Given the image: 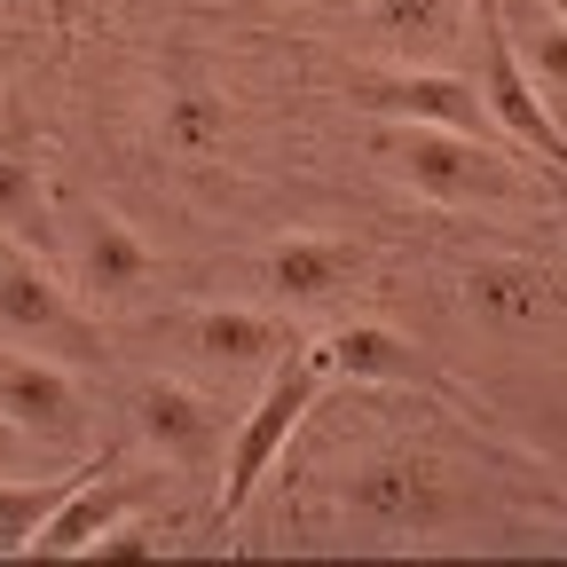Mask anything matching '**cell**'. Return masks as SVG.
<instances>
[{
  "label": "cell",
  "instance_id": "16",
  "mask_svg": "<svg viewBox=\"0 0 567 567\" xmlns=\"http://www.w3.org/2000/svg\"><path fill=\"white\" fill-rule=\"evenodd\" d=\"M189 339H197V354H213V363H276V354L300 347L268 308H205L189 323Z\"/></svg>",
  "mask_w": 567,
  "mask_h": 567
},
{
  "label": "cell",
  "instance_id": "3",
  "mask_svg": "<svg viewBox=\"0 0 567 567\" xmlns=\"http://www.w3.org/2000/svg\"><path fill=\"white\" fill-rule=\"evenodd\" d=\"M473 24H481V103H488L496 134L520 142V151H536V166H567V134H559V118L544 111L536 80L520 71L513 32H505V17H496V0H473Z\"/></svg>",
  "mask_w": 567,
  "mask_h": 567
},
{
  "label": "cell",
  "instance_id": "11",
  "mask_svg": "<svg viewBox=\"0 0 567 567\" xmlns=\"http://www.w3.org/2000/svg\"><path fill=\"white\" fill-rule=\"evenodd\" d=\"M465 308H473L488 331H528V323L551 308L544 268H536V260H513V252L473 260V268H465Z\"/></svg>",
  "mask_w": 567,
  "mask_h": 567
},
{
  "label": "cell",
  "instance_id": "18",
  "mask_svg": "<svg viewBox=\"0 0 567 567\" xmlns=\"http://www.w3.org/2000/svg\"><path fill=\"white\" fill-rule=\"evenodd\" d=\"M87 473H55V481H0V559L32 551V536L48 528V513L63 505Z\"/></svg>",
  "mask_w": 567,
  "mask_h": 567
},
{
  "label": "cell",
  "instance_id": "15",
  "mask_svg": "<svg viewBox=\"0 0 567 567\" xmlns=\"http://www.w3.org/2000/svg\"><path fill=\"white\" fill-rule=\"evenodd\" d=\"M316 347H323V371H331V379H354V386H402V379L417 371L410 339L386 331V323H347V331H331V339H316Z\"/></svg>",
  "mask_w": 567,
  "mask_h": 567
},
{
  "label": "cell",
  "instance_id": "6",
  "mask_svg": "<svg viewBox=\"0 0 567 567\" xmlns=\"http://www.w3.org/2000/svg\"><path fill=\"white\" fill-rule=\"evenodd\" d=\"M0 425L40 434V442H71L80 434V379L48 363V354L0 347Z\"/></svg>",
  "mask_w": 567,
  "mask_h": 567
},
{
  "label": "cell",
  "instance_id": "4",
  "mask_svg": "<svg viewBox=\"0 0 567 567\" xmlns=\"http://www.w3.org/2000/svg\"><path fill=\"white\" fill-rule=\"evenodd\" d=\"M339 505H347L354 528H371V536H425L450 513V481H442L434 457H371V465L347 473Z\"/></svg>",
  "mask_w": 567,
  "mask_h": 567
},
{
  "label": "cell",
  "instance_id": "10",
  "mask_svg": "<svg viewBox=\"0 0 567 567\" xmlns=\"http://www.w3.org/2000/svg\"><path fill=\"white\" fill-rule=\"evenodd\" d=\"M496 17H505L513 55H520L528 80H536L544 111H551L559 134H567V17L551 9V0H496Z\"/></svg>",
  "mask_w": 567,
  "mask_h": 567
},
{
  "label": "cell",
  "instance_id": "12",
  "mask_svg": "<svg viewBox=\"0 0 567 567\" xmlns=\"http://www.w3.org/2000/svg\"><path fill=\"white\" fill-rule=\"evenodd\" d=\"M126 513H134V488H126V481H80V488L48 513V528L32 536V551H40V559H87V544H95L111 520H126Z\"/></svg>",
  "mask_w": 567,
  "mask_h": 567
},
{
  "label": "cell",
  "instance_id": "1",
  "mask_svg": "<svg viewBox=\"0 0 567 567\" xmlns=\"http://www.w3.org/2000/svg\"><path fill=\"white\" fill-rule=\"evenodd\" d=\"M323 386H331V371H323V347H292V354H276L268 363V386H260V402L245 410V425L229 434V457H221V520H237L245 505H252V488L276 473V457H284V442L308 425V410L323 402Z\"/></svg>",
  "mask_w": 567,
  "mask_h": 567
},
{
  "label": "cell",
  "instance_id": "9",
  "mask_svg": "<svg viewBox=\"0 0 567 567\" xmlns=\"http://www.w3.org/2000/svg\"><path fill=\"white\" fill-rule=\"evenodd\" d=\"M363 17H371V32L394 63H442L465 40L473 0H371Z\"/></svg>",
  "mask_w": 567,
  "mask_h": 567
},
{
  "label": "cell",
  "instance_id": "21",
  "mask_svg": "<svg viewBox=\"0 0 567 567\" xmlns=\"http://www.w3.org/2000/svg\"><path fill=\"white\" fill-rule=\"evenodd\" d=\"M544 189H551V205H559V221H567V166H544Z\"/></svg>",
  "mask_w": 567,
  "mask_h": 567
},
{
  "label": "cell",
  "instance_id": "2",
  "mask_svg": "<svg viewBox=\"0 0 567 567\" xmlns=\"http://www.w3.org/2000/svg\"><path fill=\"white\" fill-rule=\"evenodd\" d=\"M394 174L425 197V205H520L528 182L513 174V158L496 151V134H465V126H394L386 134Z\"/></svg>",
  "mask_w": 567,
  "mask_h": 567
},
{
  "label": "cell",
  "instance_id": "17",
  "mask_svg": "<svg viewBox=\"0 0 567 567\" xmlns=\"http://www.w3.org/2000/svg\"><path fill=\"white\" fill-rule=\"evenodd\" d=\"M221 134H229V103L221 95H205V87H174L166 95V111H158V142L174 158H213L221 151Z\"/></svg>",
  "mask_w": 567,
  "mask_h": 567
},
{
  "label": "cell",
  "instance_id": "14",
  "mask_svg": "<svg viewBox=\"0 0 567 567\" xmlns=\"http://www.w3.org/2000/svg\"><path fill=\"white\" fill-rule=\"evenodd\" d=\"M347 276H354V245H339V237H284L268 252V292L292 300V308L331 300Z\"/></svg>",
  "mask_w": 567,
  "mask_h": 567
},
{
  "label": "cell",
  "instance_id": "5",
  "mask_svg": "<svg viewBox=\"0 0 567 567\" xmlns=\"http://www.w3.org/2000/svg\"><path fill=\"white\" fill-rule=\"evenodd\" d=\"M354 103H363L371 118H386V126H465V134L496 126L481 87L457 80V71H442V63H394V71H379V80L354 87Z\"/></svg>",
  "mask_w": 567,
  "mask_h": 567
},
{
  "label": "cell",
  "instance_id": "7",
  "mask_svg": "<svg viewBox=\"0 0 567 567\" xmlns=\"http://www.w3.org/2000/svg\"><path fill=\"white\" fill-rule=\"evenodd\" d=\"M142 284H158V252L142 245L111 205L80 213V292H87L95 308H118V300L142 292Z\"/></svg>",
  "mask_w": 567,
  "mask_h": 567
},
{
  "label": "cell",
  "instance_id": "13",
  "mask_svg": "<svg viewBox=\"0 0 567 567\" xmlns=\"http://www.w3.org/2000/svg\"><path fill=\"white\" fill-rule=\"evenodd\" d=\"M0 331H9V339H71V331H80L63 284L40 260H9V268H0Z\"/></svg>",
  "mask_w": 567,
  "mask_h": 567
},
{
  "label": "cell",
  "instance_id": "22",
  "mask_svg": "<svg viewBox=\"0 0 567 567\" xmlns=\"http://www.w3.org/2000/svg\"><path fill=\"white\" fill-rule=\"evenodd\" d=\"M551 9H559V17H567V0H551Z\"/></svg>",
  "mask_w": 567,
  "mask_h": 567
},
{
  "label": "cell",
  "instance_id": "20",
  "mask_svg": "<svg viewBox=\"0 0 567 567\" xmlns=\"http://www.w3.org/2000/svg\"><path fill=\"white\" fill-rule=\"evenodd\" d=\"M151 551H158V536L142 528L134 513H126V520H111V528H103V536L87 544V559H151Z\"/></svg>",
  "mask_w": 567,
  "mask_h": 567
},
{
  "label": "cell",
  "instance_id": "8",
  "mask_svg": "<svg viewBox=\"0 0 567 567\" xmlns=\"http://www.w3.org/2000/svg\"><path fill=\"white\" fill-rule=\"evenodd\" d=\"M134 425H142V442H151L158 457L174 465H205L213 457V434H221V417H213L205 394H189L182 379H151L134 394Z\"/></svg>",
  "mask_w": 567,
  "mask_h": 567
},
{
  "label": "cell",
  "instance_id": "19",
  "mask_svg": "<svg viewBox=\"0 0 567 567\" xmlns=\"http://www.w3.org/2000/svg\"><path fill=\"white\" fill-rule=\"evenodd\" d=\"M40 229H48V182H40V166L17 158V151H0V237L32 245Z\"/></svg>",
  "mask_w": 567,
  "mask_h": 567
}]
</instances>
